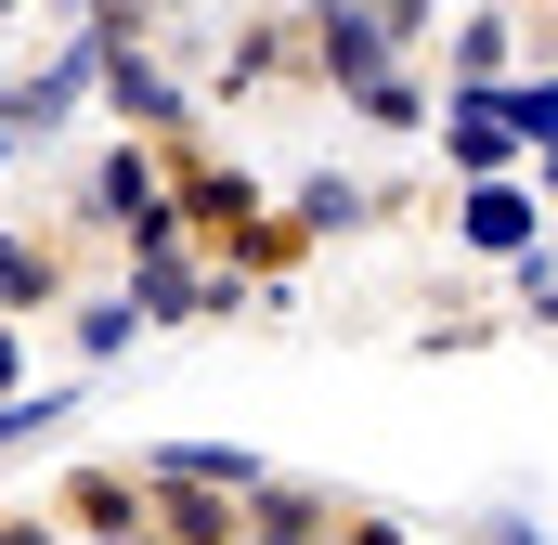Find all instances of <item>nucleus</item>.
<instances>
[{
	"mask_svg": "<svg viewBox=\"0 0 558 545\" xmlns=\"http://www.w3.org/2000/svg\"><path fill=\"white\" fill-rule=\"evenodd\" d=\"M325 65H338V78H377V26H364V13H325Z\"/></svg>",
	"mask_w": 558,
	"mask_h": 545,
	"instance_id": "nucleus-4",
	"label": "nucleus"
},
{
	"mask_svg": "<svg viewBox=\"0 0 558 545\" xmlns=\"http://www.w3.org/2000/svg\"><path fill=\"white\" fill-rule=\"evenodd\" d=\"M468 247H533V195L481 182V195H468Z\"/></svg>",
	"mask_w": 558,
	"mask_h": 545,
	"instance_id": "nucleus-2",
	"label": "nucleus"
},
{
	"mask_svg": "<svg viewBox=\"0 0 558 545\" xmlns=\"http://www.w3.org/2000/svg\"><path fill=\"white\" fill-rule=\"evenodd\" d=\"M494 105H507V118H494V131H533V143L558 131V78H546V92H494Z\"/></svg>",
	"mask_w": 558,
	"mask_h": 545,
	"instance_id": "nucleus-5",
	"label": "nucleus"
},
{
	"mask_svg": "<svg viewBox=\"0 0 558 545\" xmlns=\"http://www.w3.org/2000/svg\"><path fill=\"white\" fill-rule=\"evenodd\" d=\"M169 533H182V545H234V507H221V481H182V468H169Z\"/></svg>",
	"mask_w": 558,
	"mask_h": 545,
	"instance_id": "nucleus-1",
	"label": "nucleus"
},
{
	"mask_svg": "<svg viewBox=\"0 0 558 545\" xmlns=\"http://www.w3.org/2000/svg\"><path fill=\"white\" fill-rule=\"evenodd\" d=\"M39 286H52V261H39V247H0V299H39Z\"/></svg>",
	"mask_w": 558,
	"mask_h": 545,
	"instance_id": "nucleus-7",
	"label": "nucleus"
},
{
	"mask_svg": "<svg viewBox=\"0 0 558 545\" xmlns=\"http://www.w3.org/2000/svg\"><path fill=\"white\" fill-rule=\"evenodd\" d=\"M182 299H195V272H182V261H143V312H156V325H169Z\"/></svg>",
	"mask_w": 558,
	"mask_h": 545,
	"instance_id": "nucleus-6",
	"label": "nucleus"
},
{
	"mask_svg": "<svg viewBox=\"0 0 558 545\" xmlns=\"http://www.w3.org/2000/svg\"><path fill=\"white\" fill-rule=\"evenodd\" d=\"M105 78H118V105H131V118H182V105H169V78H156V65H131V39L105 52Z\"/></svg>",
	"mask_w": 558,
	"mask_h": 545,
	"instance_id": "nucleus-3",
	"label": "nucleus"
}]
</instances>
